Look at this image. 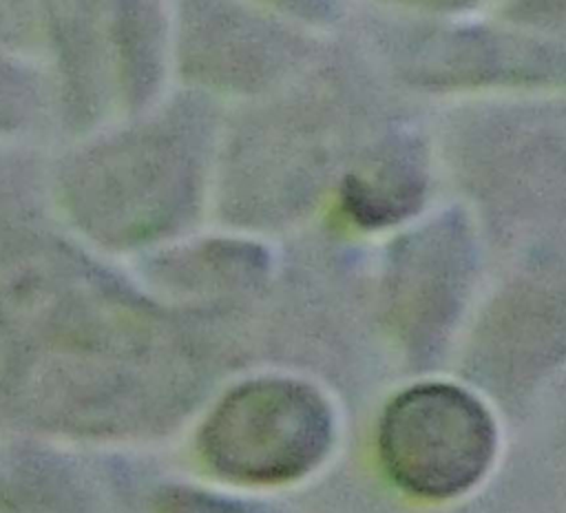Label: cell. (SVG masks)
<instances>
[{
  "instance_id": "1",
  "label": "cell",
  "mask_w": 566,
  "mask_h": 513,
  "mask_svg": "<svg viewBox=\"0 0 566 513\" xmlns=\"http://www.w3.org/2000/svg\"><path fill=\"white\" fill-rule=\"evenodd\" d=\"M334 433L325 398L307 383L259 378L232 389L201 431V451L223 478L279 484L310 473Z\"/></svg>"
},
{
  "instance_id": "2",
  "label": "cell",
  "mask_w": 566,
  "mask_h": 513,
  "mask_svg": "<svg viewBox=\"0 0 566 513\" xmlns=\"http://www.w3.org/2000/svg\"><path fill=\"white\" fill-rule=\"evenodd\" d=\"M495 425L469 391L422 383L382 411L378 451L389 478L411 495L455 498L475 486L495 456Z\"/></svg>"
},
{
  "instance_id": "3",
  "label": "cell",
  "mask_w": 566,
  "mask_h": 513,
  "mask_svg": "<svg viewBox=\"0 0 566 513\" xmlns=\"http://www.w3.org/2000/svg\"><path fill=\"white\" fill-rule=\"evenodd\" d=\"M424 195L422 168L409 153H396L349 175L343 186V201L349 214L363 226H389L418 210Z\"/></svg>"
},
{
  "instance_id": "4",
  "label": "cell",
  "mask_w": 566,
  "mask_h": 513,
  "mask_svg": "<svg viewBox=\"0 0 566 513\" xmlns=\"http://www.w3.org/2000/svg\"><path fill=\"white\" fill-rule=\"evenodd\" d=\"M164 513H270L256 504L226 500L199 491H175L166 504Z\"/></svg>"
}]
</instances>
